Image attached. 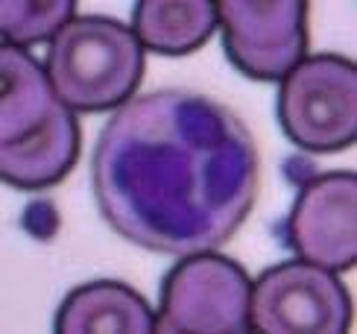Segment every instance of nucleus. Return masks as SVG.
<instances>
[{"mask_svg": "<svg viewBox=\"0 0 357 334\" xmlns=\"http://www.w3.org/2000/svg\"><path fill=\"white\" fill-rule=\"evenodd\" d=\"M102 220L161 255L222 247L249 220L261 188L255 138L229 106L185 88L132 97L91 156Z\"/></svg>", "mask_w": 357, "mask_h": 334, "instance_id": "nucleus-1", "label": "nucleus"}, {"mask_svg": "<svg viewBox=\"0 0 357 334\" xmlns=\"http://www.w3.org/2000/svg\"><path fill=\"white\" fill-rule=\"evenodd\" d=\"M0 176L15 191H47L79 161L77 112L56 91L33 56L0 48Z\"/></svg>", "mask_w": 357, "mask_h": 334, "instance_id": "nucleus-2", "label": "nucleus"}, {"mask_svg": "<svg viewBox=\"0 0 357 334\" xmlns=\"http://www.w3.org/2000/svg\"><path fill=\"white\" fill-rule=\"evenodd\" d=\"M144 48L132 27L109 15H77L59 33L44 71L70 112H109L126 106L144 82Z\"/></svg>", "mask_w": 357, "mask_h": 334, "instance_id": "nucleus-3", "label": "nucleus"}, {"mask_svg": "<svg viewBox=\"0 0 357 334\" xmlns=\"http://www.w3.org/2000/svg\"><path fill=\"white\" fill-rule=\"evenodd\" d=\"M278 126L305 153H343L357 138V68L337 53L305 56L278 85Z\"/></svg>", "mask_w": 357, "mask_h": 334, "instance_id": "nucleus-4", "label": "nucleus"}, {"mask_svg": "<svg viewBox=\"0 0 357 334\" xmlns=\"http://www.w3.org/2000/svg\"><path fill=\"white\" fill-rule=\"evenodd\" d=\"M249 273L214 249L182 255L161 282L158 334H243L249 331Z\"/></svg>", "mask_w": 357, "mask_h": 334, "instance_id": "nucleus-5", "label": "nucleus"}, {"mask_svg": "<svg viewBox=\"0 0 357 334\" xmlns=\"http://www.w3.org/2000/svg\"><path fill=\"white\" fill-rule=\"evenodd\" d=\"M351 296L334 270L284 261L252 282L249 328L258 334H346Z\"/></svg>", "mask_w": 357, "mask_h": 334, "instance_id": "nucleus-6", "label": "nucleus"}, {"mask_svg": "<svg viewBox=\"0 0 357 334\" xmlns=\"http://www.w3.org/2000/svg\"><path fill=\"white\" fill-rule=\"evenodd\" d=\"M229 62L249 80L281 82L307 56V0H220Z\"/></svg>", "mask_w": 357, "mask_h": 334, "instance_id": "nucleus-7", "label": "nucleus"}, {"mask_svg": "<svg viewBox=\"0 0 357 334\" xmlns=\"http://www.w3.org/2000/svg\"><path fill=\"white\" fill-rule=\"evenodd\" d=\"M287 247L317 267L343 273L357 261V176L317 173L299 185L284 223Z\"/></svg>", "mask_w": 357, "mask_h": 334, "instance_id": "nucleus-8", "label": "nucleus"}, {"mask_svg": "<svg viewBox=\"0 0 357 334\" xmlns=\"http://www.w3.org/2000/svg\"><path fill=\"white\" fill-rule=\"evenodd\" d=\"M53 328L59 334H150L155 311L129 284L100 279L73 287L56 311Z\"/></svg>", "mask_w": 357, "mask_h": 334, "instance_id": "nucleus-9", "label": "nucleus"}, {"mask_svg": "<svg viewBox=\"0 0 357 334\" xmlns=\"http://www.w3.org/2000/svg\"><path fill=\"white\" fill-rule=\"evenodd\" d=\"M217 3L211 0H141L132 9V33L144 50L158 56H190L211 41Z\"/></svg>", "mask_w": 357, "mask_h": 334, "instance_id": "nucleus-10", "label": "nucleus"}, {"mask_svg": "<svg viewBox=\"0 0 357 334\" xmlns=\"http://www.w3.org/2000/svg\"><path fill=\"white\" fill-rule=\"evenodd\" d=\"M77 18V0H3L0 3V33L9 48H33L41 41H53Z\"/></svg>", "mask_w": 357, "mask_h": 334, "instance_id": "nucleus-11", "label": "nucleus"}, {"mask_svg": "<svg viewBox=\"0 0 357 334\" xmlns=\"http://www.w3.org/2000/svg\"><path fill=\"white\" fill-rule=\"evenodd\" d=\"M21 226L33 235L36 240H53L59 226H62V217H59V208L53 200H36L24 208Z\"/></svg>", "mask_w": 357, "mask_h": 334, "instance_id": "nucleus-12", "label": "nucleus"}]
</instances>
